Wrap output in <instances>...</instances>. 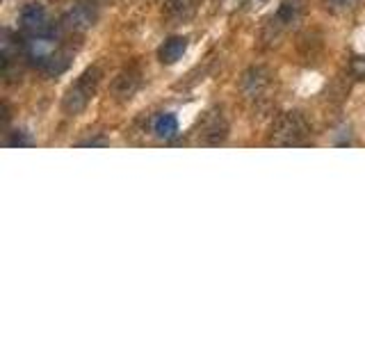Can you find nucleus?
Here are the masks:
<instances>
[{
  "label": "nucleus",
  "instance_id": "nucleus-4",
  "mask_svg": "<svg viewBox=\"0 0 365 342\" xmlns=\"http://www.w3.org/2000/svg\"><path fill=\"white\" fill-rule=\"evenodd\" d=\"M96 19H98V5L91 3V0H85V3L74 5L64 14L62 25L69 32H87L89 27H94Z\"/></svg>",
  "mask_w": 365,
  "mask_h": 342
},
{
  "label": "nucleus",
  "instance_id": "nucleus-5",
  "mask_svg": "<svg viewBox=\"0 0 365 342\" xmlns=\"http://www.w3.org/2000/svg\"><path fill=\"white\" fill-rule=\"evenodd\" d=\"M21 27L30 37H48V34H55L53 25L48 23V14L44 10V5L39 3H30L23 7V12H21Z\"/></svg>",
  "mask_w": 365,
  "mask_h": 342
},
{
  "label": "nucleus",
  "instance_id": "nucleus-8",
  "mask_svg": "<svg viewBox=\"0 0 365 342\" xmlns=\"http://www.w3.org/2000/svg\"><path fill=\"white\" fill-rule=\"evenodd\" d=\"M142 87V73L137 67H128L114 78L112 82V94L117 96V101H128L137 94V89Z\"/></svg>",
  "mask_w": 365,
  "mask_h": 342
},
{
  "label": "nucleus",
  "instance_id": "nucleus-15",
  "mask_svg": "<svg viewBox=\"0 0 365 342\" xmlns=\"http://www.w3.org/2000/svg\"><path fill=\"white\" fill-rule=\"evenodd\" d=\"M352 73L356 78H365V55L354 57V60H352Z\"/></svg>",
  "mask_w": 365,
  "mask_h": 342
},
{
  "label": "nucleus",
  "instance_id": "nucleus-11",
  "mask_svg": "<svg viewBox=\"0 0 365 342\" xmlns=\"http://www.w3.org/2000/svg\"><path fill=\"white\" fill-rule=\"evenodd\" d=\"M69 64H71V55L69 53H64V51H53L51 55L46 57L44 64H41V71L48 76H60L64 73V71L69 69Z\"/></svg>",
  "mask_w": 365,
  "mask_h": 342
},
{
  "label": "nucleus",
  "instance_id": "nucleus-13",
  "mask_svg": "<svg viewBox=\"0 0 365 342\" xmlns=\"http://www.w3.org/2000/svg\"><path fill=\"white\" fill-rule=\"evenodd\" d=\"M356 5H359V0H324V7L333 14L349 12V10H354Z\"/></svg>",
  "mask_w": 365,
  "mask_h": 342
},
{
  "label": "nucleus",
  "instance_id": "nucleus-2",
  "mask_svg": "<svg viewBox=\"0 0 365 342\" xmlns=\"http://www.w3.org/2000/svg\"><path fill=\"white\" fill-rule=\"evenodd\" d=\"M98 82H101V71H98L96 67H89L87 71H82V73L78 76V80L71 84V87L67 89V94H64L62 110L67 112L69 117L80 114L89 105L91 98H94Z\"/></svg>",
  "mask_w": 365,
  "mask_h": 342
},
{
  "label": "nucleus",
  "instance_id": "nucleus-9",
  "mask_svg": "<svg viewBox=\"0 0 365 342\" xmlns=\"http://www.w3.org/2000/svg\"><path fill=\"white\" fill-rule=\"evenodd\" d=\"M188 51V39L185 37H169L164 44L157 48V60L162 64H176Z\"/></svg>",
  "mask_w": 365,
  "mask_h": 342
},
{
  "label": "nucleus",
  "instance_id": "nucleus-7",
  "mask_svg": "<svg viewBox=\"0 0 365 342\" xmlns=\"http://www.w3.org/2000/svg\"><path fill=\"white\" fill-rule=\"evenodd\" d=\"M299 16H302V0H283L281 7L276 10L274 19L267 25V37L276 39L278 34L288 30L290 25H295Z\"/></svg>",
  "mask_w": 365,
  "mask_h": 342
},
{
  "label": "nucleus",
  "instance_id": "nucleus-17",
  "mask_svg": "<svg viewBox=\"0 0 365 342\" xmlns=\"http://www.w3.org/2000/svg\"><path fill=\"white\" fill-rule=\"evenodd\" d=\"M91 3H96V5H101V3H105V0H91Z\"/></svg>",
  "mask_w": 365,
  "mask_h": 342
},
{
  "label": "nucleus",
  "instance_id": "nucleus-10",
  "mask_svg": "<svg viewBox=\"0 0 365 342\" xmlns=\"http://www.w3.org/2000/svg\"><path fill=\"white\" fill-rule=\"evenodd\" d=\"M197 5L199 0H167L162 14L171 21H188L190 16H195Z\"/></svg>",
  "mask_w": 365,
  "mask_h": 342
},
{
  "label": "nucleus",
  "instance_id": "nucleus-14",
  "mask_svg": "<svg viewBox=\"0 0 365 342\" xmlns=\"http://www.w3.org/2000/svg\"><path fill=\"white\" fill-rule=\"evenodd\" d=\"M27 144H30V137L25 135V130H14L7 137V146H27Z\"/></svg>",
  "mask_w": 365,
  "mask_h": 342
},
{
  "label": "nucleus",
  "instance_id": "nucleus-1",
  "mask_svg": "<svg viewBox=\"0 0 365 342\" xmlns=\"http://www.w3.org/2000/svg\"><path fill=\"white\" fill-rule=\"evenodd\" d=\"M311 137V126L302 112H283L269 135L272 146H302Z\"/></svg>",
  "mask_w": 365,
  "mask_h": 342
},
{
  "label": "nucleus",
  "instance_id": "nucleus-12",
  "mask_svg": "<svg viewBox=\"0 0 365 342\" xmlns=\"http://www.w3.org/2000/svg\"><path fill=\"white\" fill-rule=\"evenodd\" d=\"M153 133L160 139H174L178 135V119L174 114H160L153 121Z\"/></svg>",
  "mask_w": 365,
  "mask_h": 342
},
{
  "label": "nucleus",
  "instance_id": "nucleus-16",
  "mask_svg": "<svg viewBox=\"0 0 365 342\" xmlns=\"http://www.w3.org/2000/svg\"><path fill=\"white\" fill-rule=\"evenodd\" d=\"M107 144V139H96V137H91V139H82V141H78V146H105Z\"/></svg>",
  "mask_w": 365,
  "mask_h": 342
},
{
  "label": "nucleus",
  "instance_id": "nucleus-3",
  "mask_svg": "<svg viewBox=\"0 0 365 342\" xmlns=\"http://www.w3.org/2000/svg\"><path fill=\"white\" fill-rule=\"evenodd\" d=\"M228 137V121L221 110H210L199 126V144L203 146H219Z\"/></svg>",
  "mask_w": 365,
  "mask_h": 342
},
{
  "label": "nucleus",
  "instance_id": "nucleus-6",
  "mask_svg": "<svg viewBox=\"0 0 365 342\" xmlns=\"http://www.w3.org/2000/svg\"><path fill=\"white\" fill-rule=\"evenodd\" d=\"M269 87H272V73L265 67L247 69L245 76H242V80H240L242 94H245L247 98H252V101L263 98L269 91Z\"/></svg>",
  "mask_w": 365,
  "mask_h": 342
}]
</instances>
